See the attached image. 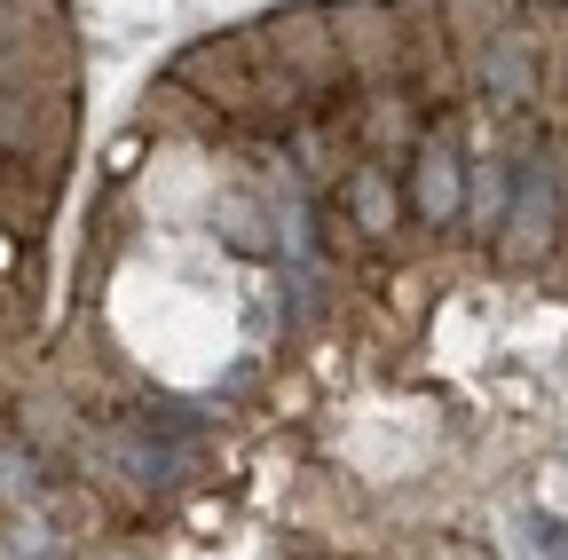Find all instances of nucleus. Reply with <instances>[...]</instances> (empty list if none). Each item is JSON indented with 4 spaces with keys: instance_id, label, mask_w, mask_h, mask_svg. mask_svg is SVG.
<instances>
[{
    "instance_id": "nucleus-1",
    "label": "nucleus",
    "mask_w": 568,
    "mask_h": 560,
    "mask_svg": "<svg viewBox=\"0 0 568 560\" xmlns=\"http://www.w3.org/2000/svg\"><path fill=\"white\" fill-rule=\"evenodd\" d=\"M560 237V182H552V159L537 166H514V205H506V230H497V261L506 268H537Z\"/></svg>"
},
{
    "instance_id": "nucleus-2",
    "label": "nucleus",
    "mask_w": 568,
    "mask_h": 560,
    "mask_svg": "<svg viewBox=\"0 0 568 560\" xmlns=\"http://www.w3.org/2000/svg\"><path fill=\"white\" fill-rule=\"evenodd\" d=\"M403 205L418 222H458V205H466V159H458V143H450V126L435 119V134L410 151V174H403Z\"/></svg>"
},
{
    "instance_id": "nucleus-3",
    "label": "nucleus",
    "mask_w": 568,
    "mask_h": 560,
    "mask_svg": "<svg viewBox=\"0 0 568 560\" xmlns=\"http://www.w3.org/2000/svg\"><path fill=\"white\" fill-rule=\"evenodd\" d=\"M474 88H481L497 111H529V103L545 95V72H537V40H529L521 24L489 32V40L474 48Z\"/></svg>"
},
{
    "instance_id": "nucleus-4",
    "label": "nucleus",
    "mask_w": 568,
    "mask_h": 560,
    "mask_svg": "<svg viewBox=\"0 0 568 560\" xmlns=\"http://www.w3.org/2000/svg\"><path fill=\"white\" fill-rule=\"evenodd\" d=\"M339 214L355 222V237H372V245H387L395 230H403V190H395V174L387 166H347L339 174Z\"/></svg>"
},
{
    "instance_id": "nucleus-5",
    "label": "nucleus",
    "mask_w": 568,
    "mask_h": 560,
    "mask_svg": "<svg viewBox=\"0 0 568 560\" xmlns=\"http://www.w3.org/2000/svg\"><path fill=\"white\" fill-rule=\"evenodd\" d=\"M506 205H514V159L481 151V159L466 166V205H458V222H466L474 237H497V230H506Z\"/></svg>"
},
{
    "instance_id": "nucleus-6",
    "label": "nucleus",
    "mask_w": 568,
    "mask_h": 560,
    "mask_svg": "<svg viewBox=\"0 0 568 560\" xmlns=\"http://www.w3.org/2000/svg\"><path fill=\"white\" fill-rule=\"evenodd\" d=\"M364 143L379 151V159H410L418 151V103L403 95V88H372V103H364Z\"/></svg>"
},
{
    "instance_id": "nucleus-7",
    "label": "nucleus",
    "mask_w": 568,
    "mask_h": 560,
    "mask_svg": "<svg viewBox=\"0 0 568 560\" xmlns=\"http://www.w3.org/2000/svg\"><path fill=\"white\" fill-rule=\"evenodd\" d=\"M514 552L521 560H568V521L552 506H521L514 513Z\"/></svg>"
},
{
    "instance_id": "nucleus-8",
    "label": "nucleus",
    "mask_w": 568,
    "mask_h": 560,
    "mask_svg": "<svg viewBox=\"0 0 568 560\" xmlns=\"http://www.w3.org/2000/svg\"><path fill=\"white\" fill-rule=\"evenodd\" d=\"M0 498H40V458L0 450Z\"/></svg>"
},
{
    "instance_id": "nucleus-9",
    "label": "nucleus",
    "mask_w": 568,
    "mask_h": 560,
    "mask_svg": "<svg viewBox=\"0 0 568 560\" xmlns=\"http://www.w3.org/2000/svg\"><path fill=\"white\" fill-rule=\"evenodd\" d=\"M9 55H17V17L0 9V63H9Z\"/></svg>"
}]
</instances>
